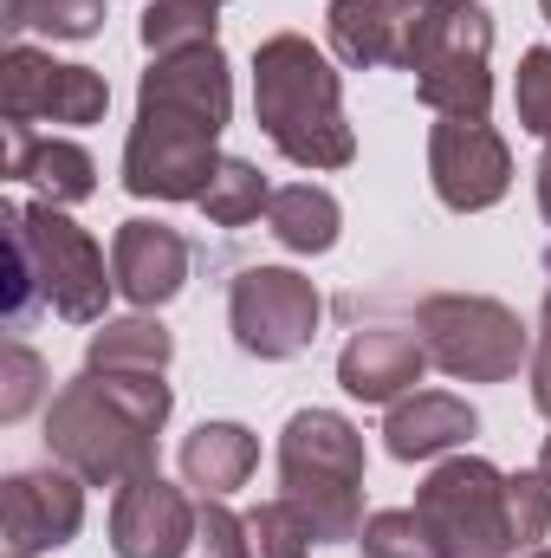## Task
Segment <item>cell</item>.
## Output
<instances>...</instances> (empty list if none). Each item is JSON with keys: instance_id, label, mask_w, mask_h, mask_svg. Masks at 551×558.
<instances>
[{"instance_id": "cell-22", "label": "cell", "mask_w": 551, "mask_h": 558, "mask_svg": "<svg viewBox=\"0 0 551 558\" xmlns=\"http://www.w3.org/2000/svg\"><path fill=\"white\" fill-rule=\"evenodd\" d=\"M143 52L169 59V52H195V46H221V7L215 0H149L143 7Z\"/></svg>"}, {"instance_id": "cell-13", "label": "cell", "mask_w": 551, "mask_h": 558, "mask_svg": "<svg viewBox=\"0 0 551 558\" xmlns=\"http://www.w3.org/2000/svg\"><path fill=\"white\" fill-rule=\"evenodd\" d=\"M85 526V481L72 468H26L7 474L0 487V553L7 558H39L72 546Z\"/></svg>"}, {"instance_id": "cell-33", "label": "cell", "mask_w": 551, "mask_h": 558, "mask_svg": "<svg viewBox=\"0 0 551 558\" xmlns=\"http://www.w3.org/2000/svg\"><path fill=\"white\" fill-rule=\"evenodd\" d=\"M539 468H546V474H551V435H546V448H539Z\"/></svg>"}, {"instance_id": "cell-16", "label": "cell", "mask_w": 551, "mask_h": 558, "mask_svg": "<svg viewBox=\"0 0 551 558\" xmlns=\"http://www.w3.org/2000/svg\"><path fill=\"white\" fill-rule=\"evenodd\" d=\"M111 274H118V292L137 305V312H156L182 292L188 279V241L169 228V221H124L111 234Z\"/></svg>"}, {"instance_id": "cell-25", "label": "cell", "mask_w": 551, "mask_h": 558, "mask_svg": "<svg viewBox=\"0 0 551 558\" xmlns=\"http://www.w3.org/2000/svg\"><path fill=\"white\" fill-rule=\"evenodd\" d=\"M247 546H254V558H311L318 533H311V520L279 494V500H260V507L247 513Z\"/></svg>"}, {"instance_id": "cell-2", "label": "cell", "mask_w": 551, "mask_h": 558, "mask_svg": "<svg viewBox=\"0 0 551 558\" xmlns=\"http://www.w3.org/2000/svg\"><path fill=\"white\" fill-rule=\"evenodd\" d=\"M175 410L162 377H131V371H78L59 384L46 410V454L72 468L85 487H124L156 468V435Z\"/></svg>"}, {"instance_id": "cell-35", "label": "cell", "mask_w": 551, "mask_h": 558, "mask_svg": "<svg viewBox=\"0 0 551 558\" xmlns=\"http://www.w3.org/2000/svg\"><path fill=\"white\" fill-rule=\"evenodd\" d=\"M539 13H546V20H551V0H539Z\"/></svg>"}, {"instance_id": "cell-21", "label": "cell", "mask_w": 551, "mask_h": 558, "mask_svg": "<svg viewBox=\"0 0 551 558\" xmlns=\"http://www.w3.org/2000/svg\"><path fill=\"white\" fill-rule=\"evenodd\" d=\"M267 228H273L279 247H292V254H331L338 247V228H344V208L318 182H285V189H273Z\"/></svg>"}, {"instance_id": "cell-24", "label": "cell", "mask_w": 551, "mask_h": 558, "mask_svg": "<svg viewBox=\"0 0 551 558\" xmlns=\"http://www.w3.org/2000/svg\"><path fill=\"white\" fill-rule=\"evenodd\" d=\"M0 26L20 33H52V39H91L105 26V0H0Z\"/></svg>"}, {"instance_id": "cell-29", "label": "cell", "mask_w": 551, "mask_h": 558, "mask_svg": "<svg viewBox=\"0 0 551 558\" xmlns=\"http://www.w3.org/2000/svg\"><path fill=\"white\" fill-rule=\"evenodd\" d=\"M39 390H46V357L13 338V344L0 351V422H20L39 403Z\"/></svg>"}, {"instance_id": "cell-8", "label": "cell", "mask_w": 551, "mask_h": 558, "mask_svg": "<svg viewBox=\"0 0 551 558\" xmlns=\"http://www.w3.org/2000/svg\"><path fill=\"white\" fill-rule=\"evenodd\" d=\"M415 98L434 118H487L493 105V20L480 0H448L434 20L421 59H415Z\"/></svg>"}, {"instance_id": "cell-14", "label": "cell", "mask_w": 551, "mask_h": 558, "mask_svg": "<svg viewBox=\"0 0 551 558\" xmlns=\"http://www.w3.org/2000/svg\"><path fill=\"white\" fill-rule=\"evenodd\" d=\"M188 533H195V507L156 468L118 487L111 500V553L118 558H182Z\"/></svg>"}, {"instance_id": "cell-27", "label": "cell", "mask_w": 551, "mask_h": 558, "mask_svg": "<svg viewBox=\"0 0 551 558\" xmlns=\"http://www.w3.org/2000/svg\"><path fill=\"white\" fill-rule=\"evenodd\" d=\"M357 546H364V558H441L434 539H428V526L415 520V507H383V513H370L364 533H357Z\"/></svg>"}, {"instance_id": "cell-30", "label": "cell", "mask_w": 551, "mask_h": 558, "mask_svg": "<svg viewBox=\"0 0 551 558\" xmlns=\"http://www.w3.org/2000/svg\"><path fill=\"white\" fill-rule=\"evenodd\" d=\"M182 558H254V546H247V520L228 513L221 500H201V507H195V533H188Z\"/></svg>"}, {"instance_id": "cell-26", "label": "cell", "mask_w": 551, "mask_h": 558, "mask_svg": "<svg viewBox=\"0 0 551 558\" xmlns=\"http://www.w3.org/2000/svg\"><path fill=\"white\" fill-rule=\"evenodd\" d=\"M506 513H513V546L539 553L551 533V474L546 468H519L506 474Z\"/></svg>"}, {"instance_id": "cell-32", "label": "cell", "mask_w": 551, "mask_h": 558, "mask_svg": "<svg viewBox=\"0 0 551 558\" xmlns=\"http://www.w3.org/2000/svg\"><path fill=\"white\" fill-rule=\"evenodd\" d=\"M539 215L551 221V143H546V156H539Z\"/></svg>"}, {"instance_id": "cell-3", "label": "cell", "mask_w": 551, "mask_h": 558, "mask_svg": "<svg viewBox=\"0 0 551 558\" xmlns=\"http://www.w3.org/2000/svg\"><path fill=\"white\" fill-rule=\"evenodd\" d=\"M0 228H7V331H26L33 312H59L65 325H105L118 274L65 208L0 202Z\"/></svg>"}, {"instance_id": "cell-20", "label": "cell", "mask_w": 551, "mask_h": 558, "mask_svg": "<svg viewBox=\"0 0 551 558\" xmlns=\"http://www.w3.org/2000/svg\"><path fill=\"white\" fill-rule=\"evenodd\" d=\"M175 357V338L162 318L149 312H131V318H105L85 344V364L91 371H131V377H162Z\"/></svg>"}, {"instance_id": "cell-19", "label": "cell", "mask_w": 551, "mask_h": 558, "mask_svg": "<svg viewBox=\"0 0 551 558\" xmlns=\"http://www.w3.org/2000/svg\"><path fill=\"white\" fill-rule=\"evenodd\" d=\"M254 468H260V441H254V428H241V422H201V428L182 441V481H188L201 500L241 494V487L254 481Z\"/></svg>"}, {"instance_id": "cell-10", "label": "cell", "mask_w": 551, "mask_h": 558, "mask_svg": "<svg viewBox=\"0 0 551 558\" xmlns=\"http://www.w3.org/2000/svg\"><path fill=\"white\" fill-rule=\"evenodd\" d=\"M111 111V78L91 65H65L13 39L0 52V118L7 124H98Z\"/></svg>"}, {"instance_id": "cell-4", "label": "cell", "mask_w": 551, "mask_h": 558, "mask_svg": "<svg viewBox=\"0 0 551 558\" xmlns=\"http://www.w3.org/2000/svg\"><path fill=\"white\" fill-rule=\"evenodd\" d=\"M254 118L267 143L298 169H344L357 156L344 78L305 33H273L254 46Z\"/></svg>"}, {"instance_id": "cell-15", "label": "cell", "mask_w": 551, "mask_h": 558, "mask_svg": "<svg viewBox=\"0 0 551 558\" xmlns=\"http://www.w3.org/2000/svg\"><path fill=\"white\" fill-rule=\"evenodd\" d=\"M421 371H428V351H421L415 325H364L338 351V384L357 403H403L421 384Z\"/></svg>"}, {"instance_id": "cell-36", "label": "cell", "mask_w": 551, "mask_h": 558, "mask_svg": "<svg viewBox=\"0 0 551 558\" xmlns=\"http://www.w3.org/2000/svg\"><path fill=\"white\" fill-rule=\"evenodd\" d=\"M215 7H228V0H215Z\"/></svg>"}, {"instance_id": "cell-18", "label": "cell", "mask_w": 551, "mask_h": 558, "mask_svg": "<svg viewBox=\"0 0 551 558\" xmlns=\"http://www.w3.org/2000/svg\"><path fill=\"white\" fill-rule=\"evenodd\" d=\"M474 428H480L474 403H461V397H448V390H409L403 403H390L383 448H390L396 461H434V454L461 448Z\"/></svg>"}, {"instance_id": "cell-17", "label": "cell", "mask_w": 551, "mask_h": 558, "mask_svg": "<svg viewBox=\"0 0 551 558\" xmlns=\"http://www.w3.org/2000/svg\"><path fill=\"white\" fill-rule=\"evenodd\" d=\"M7 175L39 189V202H52V208H72V202L98 195L91 149L72 137H39L33 124H7Z\"/></svg>"}, {"instance_id": "cell-7", "label": "cell", "mask_w": 551, "mask_h": 558, "mask_svg": "<svg viewBox=\"0 0 551 558\" xmlns=\"http://www.w3.org/2000/svg\"><path fill=\"white\" fill-rule=\"evenodd\" d=\"M415 520L428 526L441 558H519L513 513H506V474L480 454H448L415 487Z\"/></svg>"}, {"instance_id": "cell-28", "label": "cell", "mask_w": 551, "mask_h": 558, "mask_svg": "<svg viewBox=\"0 0 551 558\" xmlns=\"http://www.w3.org/2000/svg\"><path fill=\"white\" fill-rule=\"evenodd\" d=\"M513 105H519V131L551 143V46L519 52V78H513Z\"/></svg>"}, {"instance_id": "cell-5", "label": "cell", "mask_w": 551, "mask_h": 558, "mask_svg": "<svg viewBox=\"0 0 551 558\" xmlns=\"http://www.w3.org/2000/svg\"><path fill=\"white\" fill-rule=\"evenodd\" d=\"M279 494L311 520L318 546L364 533V435L338 410H298L279 435Z\"/></svg>"}, {"instance_id": "cell-9", "label": "cell", "mask_w": 551, "mask_h": 558, "mask_svg": "<svg viewBox=\"0 0 551 558\" xmlns=\"http://www.w3.org/2000/svg\"><path fill=\"white\" fill-rule=\"evenodd\" d=\"M318 318H325L318 286L305 274H292V267H247L228 292V331L260 364L298 357L318 338Z\"/></svg>"}, {"instance_id": "cell-11", "label": "cell", "mask_w": 551, "mask_h": 558, "mask_svg": "<svg viewBox=\"0 0 551 558\" xmlns=\"http://www.w3.org/2000/svg\"><path fill=\"white\" fill-rule=\"evenodd\" d=\"M448 13V0H331L325 7V26H331V52L357 72H377V65H396L415 72L434 20Z\"/></svg>"}, {"instance_id": "cell-1", "label": "cell", "mask_w": 551, "mask_h": 558, "mask_svg": "<svg viewBox=\"0 0 551 558\" xmlns=\"http://www.w3.org/2000/svg\"><path fill=\"white\" fill-rule=\"evenodd\" d=\"M234 118V72L221 46L149 59L137 124L124 137V189L137 202H201L221 169V131Z\"/></svg>"}, {"instance_id": "cell-31", "label": "cell", "mask_w": 551, "mask_h": 558, "mask_svg": "<svg viewBox=\"0 0 551 558\" xmlns=\"http://www.w3.org/2000/svg\"><path fill=\"white\" fill-rule=\"evenodd\" d=\"M532 410L551 422V286H546V312H539V344H532Z\"/></svg>"}, {"instance_id": "cell-6", "label": "cell", "mask_w": 551, "mask_h": 558, "mask_svg": "<svg viewBox=\"0 0 551 558\" xmlns=\"http://www.w3.org/2000/svg\"><path fill=\"white\" fill-rule=\"evenodd\" d=\"M415 338L428 364L448 371L454 384H506L519 377V364H532L519 312L487 292H428L415 305Z\"/></svg>"}, {"instance_id": "cell-12", "label": "cell", "mask_w": 551, "mask_h": 558, "mask_svg": "<svg viewBox=\"0 0 551 558\" xmlns=\"http://www.w3.org/2000/svg\"><path fill=\"white\" fill-rule=\"evenodd\" d=\"M428 182L454 215H480L513 189V149L487 118H434L428 131Z\"/></svg>"}, {"instance_id": "cell-34", "label": "cell", "mask_w": 551, "mask_h": 558, "mask_svg": "<svg viewBox=\"0 0 551 558\" xmlns=\"http://www.w3.org/2000/svg\"><path fill=\"white\" fill-rule=\"evenodd\" d=\"M519 558H551V546H539V553H519Z\"/></svg>"}, {"instance_id": "cell-23", "label": "cell", "mask_w": 551, "mask_h": 558, "mask_svg": "<svg viewBox=\"0 0 551 558\" xmlns=\"http://www.w3.org/2000/svg\"><path fill=\"white\" fill-rule=\"evenodd\" d=\"M215 228H247V221H260L267 208H273V189H267V175L247 162V156H221V169H215V182L201 189V202H195Z\"/></svg>"}]
</instances>
